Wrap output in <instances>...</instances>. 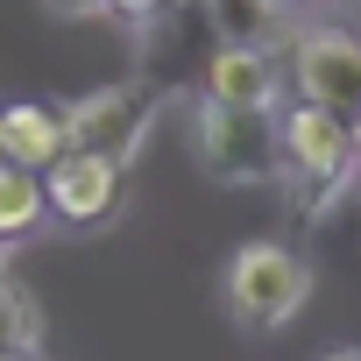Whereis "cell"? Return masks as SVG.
Masks as SVG:
<instances>
[{"label":"cell","instance_id":"7a4b0ae2","mask_svg":"<svg viewBox=\"0 0 361 361\" xmlns=\"http://www.w3.org/2000/svg\"><path fill=\"white\" fill-rule=\"evenodd\" d=\"M312 298V262L290 241H241L227 255V312L248 333H283Z\"/></svg>","mask_w":361,"mask_h":361},{"label":"cell","instance_id":"3957f363","mask_svg":"<svg viewBox=\"0 0 361 361\" xmlns=\"http://www.w3.org/2000/svg\"><path fill=\"white\" fill-rule=\"evenodd\" d=\"M192 142H199L206 177H220V185H241V192L283 185V142H276V114L199 99V114H192Z\"/></svg>","mask_w":361,"mask_h":361},{"label":"cell","instance_id":"5bb4252c","mask_svg":"<svg viewBox=\"0 0 361 361\" xmlns=\"http://www.w3.org/2000/svg\"><path fill=\"white\" fill-rule=\"evenodd\" d=\"M43 8H57V15H71V22H85V15H106V0H43Z\"/></svg>","mask_w":361,"mask_h":361},{"label":"cell","instance_id":"4fadbf2b","mask_svg":"<svg viewBox=\"0 0 361 361\" xmlns=\"http://www.w3.org/2000/svg\"><path fill=\"white\" fill-rule=\"evenodd\" d=\"M163 8H170V0H106V15H121V22H135V29H142L149 15H163Z\"/></svg>","mask_w":361,"mask_h":361},{"label":"cell","instance_id":"8992f818","mask_svg":"<svg viewBox=\"0 0 361 361\" xmlns=\"http://www.w3.org/2000/svg\"><path fill=\"white\" fill-rule=\"evenodd\" d=\"M290 50V85L298 99L361 121V29H305L283 43Z\"/></svg>","mask_w":361,"mask_h":361},{"label":"cell","instance_id":"d6986e66","mask_svg":"<svg viewBox=\"0 0 361 361\" xmlns=\"http://www.w3.org/2000/svg\"><path fill=\"white\" fill-rule=\"evenodd\" d=\"M0 163H8V135H0Z\"/></svg>","mask_w":361,"mask_h":361},{"label":"cell","instance_id":"30bf717a","mask_svg":"<svg viewBox=\"0 0 361 361\" xmlns=\"http://www.w3.org/2000/svg\"><path fill=\"white\" fill-rule=\"evenodd\" d=\"M43 220H50V206H43V170L0 163V248L29 241V234H36Z\"/></svg>","mask_w":361,"mask_h":361},{"label":"cell","instance_id":"5b68a950","mask_svg":"<svg viewBox=\"0 0 361 361\" xmlns=\"http://www.w3.org/2000/svg\"><path fill=\"white\" fill-rule=\"evenodd\" d=\"M213 50H220V22H213V8H206V0H170L163 15H149V22H142L135 78H142V85H156L163 99H177L185 85H199V78H206Z\"/></svg>","mask_w":361,"mask_h":361},{"label":"cell","instance_id":"52a82bcc","mask_svg":"<svg viewBox=\"0 0 361 361\" xmlns=\"http://www.w3.org/2000/svg\"><path fill=\"white\" fill-rule=\"evenodd\" d=\"M128 199V163H106V156H85V149H64L50 170H43V206L50 220H64L71 234H92L121 213Z\"/></svg>","mask_w":361,"mask_h":361},{"label":"cell","instance_id":"9c48e42d","mask_svg":"<svg viewBox=\"0 0 361 361\" xmlns=\"http://www.w3.org/2000/svg\"><path fill=\"white\" fill-rule=\"evenodd\" d=\"M0 135H8V163L50 170V163L64 156V106H50V99H15V106H0Z\"/></svg>","mask_w":361,"mask_h":361},{"label":"cell","instance_id":"ac0fdd59","mask_svg":"<svg viewBox=\"0 0 361 361\" xmlns=\"http://www.w3.org/2000/svg\"><path fill=\"white\" fill-rule=\"evenodd\" d=\"M0 361H36V354H0Z\"/></svg>","mask_w":361,"mask_h":361},{"label":"cell","instance_id":"277c9868","mask_svg":"<svg viewBox=\"0 0 361 361\" xmlns=\"http://www.w3.org/2000/svg\"><path fill=\"white\" fill-rule=\"evenodd\" d=\"M163 106L170 99L156 85H142V78L99 85V92L64 106V149H85V156H106V163H135V149L156 135Z\"/></svg>","mask_w":361,"mask_h":361},{"label":"cell","instance_id":"ba28073f","mask_svg":"<svg viewBox=\"0 0 361 361\" xmlns=\"http://www.w3.org/2000/svg\"><path fill=\"white\" fill-rule=\"evenodd\" d=\"M199 92L220 99V106L276 114V99H283V64H276V50H262V43H220L213 64H206V78H199Z\"/></svg>","mask_w":361,"mask_h":361},{"label":"cell","instance_id":"7c38bea8","mask_svg":"<svg viewBox=\"0 0 361 361\" xmlns=\"http://www.w3.org/2000/svg\"><path fill=\"white\" fill-rule=\"evenodd\" d=\"M43 347V312H36V298L0 269V354H36Z\"/></svg>","mask_w":361,"mask_h":361},{"label":"cell","instance_id":"6da1fadb","mask_svg":"<svg viewBox=\"0 0 361 361\" xmlns=\"http://www.w3.org/2000/svg\"><path fill=\"white\" fill-rule=\"evenodd\" d=\"M276 142H283V185H290V199L305 206V220H326L354 192V156H361L354 121L326 114L312 99H290V106H276Z\"/></svg>","mask_w":361,"mask_h":361},{"label":"cell","instance_id":"2e32d148","mask_svg":"<svg viewBox=\"0 0 361 361\" xmlns=\"http://www.w3.org/2000/svg\"><path fill=\"white\" fill-rule=\"evenodd\" d=\"M276 8H283V15H298V8H319V0H276Z\"/></svg>","mask_w":361,"mask_h":361},{"label":"cell","instance_id":"9a60e30c","mask_svg":"<svg viewBox=\"0 0 361 361\" xmlns=\"http://www.w3.org/2000/svg\"><path fill=\"white\" fill-rule=\"evenodd\" d=\"M319 361H361V347H333V354H319Z\"/></svg>","mask_w":361,"mask_h":361},{"label":"cell","instance_id":"e0dca14e","mask_svg":"<svg viewBox=\"0 0 361 361\" xmlns=\"http://www.w3.org/2000/svg\"><path fill=\"white\" fill-rule=\"evenodd\" d=\"M354 135H361V121H354ZM354 192H361V156H354Z\"/></svg>","mask_w":361,"mask_h":361},{"label":"cell","instance_id":"8fae6325","mask_svg":"<svg viewBox=\"0 0 361 361\" xmlns=\"http://www.w3.org/2000/svg\"><path fill=\"white\" fill-rule=\"evenodd\" d=\"M206 8L220 22V43H262V50L290 43V15L276 0H206Z\"/></svg>","mask_w":361,"mask_h":361}]
</instances>
